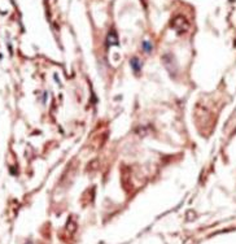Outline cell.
Listing matches in <instances>:
<instances>
[{"instance_id": "cell-1", "label": "cell", "mask_w": 236, "mask_h": 244, "mask_svg": "<svg viewBox=\"0 0 236 244\" xmlns=\"http://www.w3.org/2000/svg\"><path fill=\"white\" fill-rule=\"evenodd\" d=\"M107 44L108 46H113V44H118V38L116 35V32L114 31H111L108 34V38H107Z\"/></svg>"}, {"instance_id": "cell-2", "label": "cell", "mask_w": 236, "mask_h": 244, "mask_svg": "<svg viewBox=\"0 0 236 244\" xmlns=\"http://www.w3.org/2000/svg\"><path fill=\"white\" fill-rule=\"evenodd\" d=\"M130 64H131V66H133V69H134V72L135 73H138V72H140V68H141V64H140V61L138 60L136 57H134V58H131V61H130Z\"/></svg>"}, {"instance_id": "cell-3", "label": "cell", "mask_w": 236, "mask_h": 244, "mask_svg": "<svg viewBox=\"0 0 236 244\" xmlns=\"http://www.w3.org/2000/svg\"><path fill=\"white\" fill-rule=\"evenodd\" d=\"M143 48H144V51L147 53H149L153 50V46H152V43L149 40H144V43H143Z\"/></svg>"}]
</instances>
